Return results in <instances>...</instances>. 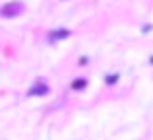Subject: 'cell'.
<instances>
[{
	"label": "cell",
	"instance_id": "cell-1",
	"mask_svg": "<svg viewBox=\"0 0 153 140\" xmlns=\"http://www.w3.org/2000/svg\"><path fill=\"white\" fill-rule=\"evenodd\" d=\"M64 37H70V29H54L52 33L49 35V39L51 41H56V39H64Z\"/></svg>",
	"mask_w": 153,
	"mask_h": 140
},
{
	"label": "cell",
	"instance_id": "cell-2",
	"mask_svg": "<svg viewBox=\"0 0 153 140\" xmlns=\"http://www.w3.org/2000/svg\"><path fill=\"white\" fill-rule=\"evenodd\" d=\"M85 84H87V80L82 78V80H78V82H72V88H74V90H82Z\"/></svg>",
	"mask_w": 153,
	"mask_h": 140
},
{
	"label": "cell",
	"instance_id": "cell-3",
	"mask_svg": "<svg viewBox=\"0 0 153 140\" xmlns=\"http://www.w3.org/2000/svg\"><path fill=\"white\" fill-rule=\"evenodd\" d=\"M105 82H107V84H114V82H118V76H116V74H111V76H107V78H105Z\"/></svg>",
	"mask_w": 153,
	"mask_h": 140
},
{
	"label": "cell",
	"instance_id": "cell-4",
	"mask_svg": "<svg viewBox=\"0 0 153 140\" xmlns=\"http://www.w3.org/2000/svg\"><path fill=\"white\" fill-rule=\"evenodd\" d=\"M149 62H153V58H149Z\"/></svg>",
	"mask_w": 153,
	"mask_h": 140
}]
</instances>
